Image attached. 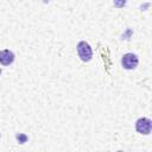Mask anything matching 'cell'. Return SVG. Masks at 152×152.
Wrapping results in <instances>:
<instances>
[{
  "label": "cell",
  "mask_w": 152,
  "mask_h": 152,
  "mask_svg": "<svg viewBox=\"0 0 152 152\" xmlns=\"http://www.w3.org/2000/svg\"><path fill=\"white\" fill-rule=\"evenodd\" d=\"M77 53H78V57L83 62H89L93 57V50H91L90 45L83 40L77 44Z\"/></svg>",
  "instance_id": "cell-1"
},
{
  "label": "cell",
  "mask_w": 152,
  "mask_h": 152,
  "mask_svg": "<svg viewBox=\"0 0 152 152\" xmlns=\"http://www.w3.org/2000/svg\"><path fill=\"white\" fill-rule=\"evenodd\" d=\"M138 63H139V59L134 53H125L122 56V58H121V64L127 70L135 69Z\"/></svg>",
  "instance_id": "cell-2"
},
{
  "label": "cell",
  "mask_w": 152,
  "mask_h": 152,
  "mask_svg": "<svg viewBox=\"0 0 152 152\" xmlns=\"http://www.w3.org/2000/svg\"><path fill=\"white\" fill-rule=\"evenodd\" d=\"M151 127H152V122L147 118H140L135 122V129L141 134H150Z\"/></svg>",
  "instance_id": "cell-3"
},
{
  "label": "cell",
  "mask_w": 152,
  "mask_h": 152,
  "mask_svg": "<svg viewBox=\"0 0 152 152\" xmlns=\"http://www.w3.org/2000/svg\"><path fill=\"white\" fill-rule=\"evenodd\" d=\"M14 61V53L10 50H1L0 51V64L10 65Z\"/></svg>",
  "instance_id": "cell-4"
},
{
  "label": "cell",
  "mask_w": 152,
  "mask_h": 152,
  "mask_svg": "<svg viewBox=\"0 0 152 152\" xmlns=\"http://www.w3.org/2000/svg\"><path fill=\"white\" fill-rule=\"evenodd\" d=\"M17 140L20 142V144H24V142H26L27 141V135H25V134H23V133H19V134H17Z\"/></svg>",
  "instance_id": "cell-5"
},
{
  "label": "cell",
  "mask_w": 152,
  "mask_h": 152,
  "mask_svg": "<svg viewBox=\"0 0 152 152\" xmlns=\"http://www.w3.org/2000/svg\"><path fill=\"white\" fill-rule=\"evenodd\" d=\"M113 2H114V6L118 8H121L126 5V0H113Z\"/></svg>",
  "instance_id": "cell-6"
},
{
  "label": "cell",
  "mask_w": 152,
  "mask_h": 152,
  "mask_svg": "<svg viewBox=\"0 0 152 152\" xmlns=\"http://www.w3.org/2000/svg\"><path fill=\"white\" fill-rule=\"evenodd\" d=\"M0 75H1V68H0Z\"/></svg>",
  "instance_id": "cell-7"
}]
</instances>
